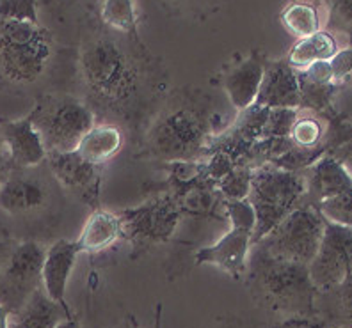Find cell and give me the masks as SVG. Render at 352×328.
<instances>
[{
    "mask_svg": "<svg viewBox=\"0 0 352 328\" xmlns=\"http://www.w3.org/2000/svg\"><path fill=\"white\" fill-rule=\"evenodd\" d=\"M77 73L93 112L129 123L141 117L148 103L159 102L166 89L164 65L141 38L109 29L96 13L80 23Z\"/></svg>",
    "mask_w": 352,
    "mask_h": 328,
    "instance_id": "6da1fadb",
    "label": "cell"
},
{
    "mask_svg": "<svg viewBox=\"0 0 352 328\" xmlns=\"http://www.w3.org/2000/svg\"><path fill=\"white\" fill-rule=\"evenodd\" d=\"M210 99L192 89L175 91L150 123L144 150L164 162H190L208 148Z\"/></svg>",
    "mask_w": 352,
    "mask_h": 328,
    "instance_id": "7a4b0ae2",
    "label": "cell"
},
{
    "mask_svg": "<svg viewBox=\"0 0 352 328\" xmlns=\"http://www.w3.org/2000/svg\"><path fill=\"white\" fill-rule=\"evenodd\" d=\"M248 261V284L254 300L285 318H317L318 290L306 264L276 259L253 245Z\"/></svg>",
    "mask_w": 352,
    "mask_h": 328,
    "instance_id": "3957f363",
    "label": "cell"
},
{
    "mask_svg": "<svg viewBox=\"0 0 352 328\" xmlns=\"http://www.w3.org/2000/svg\"><path fill=\"white\" fill-rule=\"evenodd\" d=\"M54 38L41 23L0 20V77L29 86L43 77L54 57Z\"/></svg>",
    "mask_w": 352,
    "mask_h": 328,
    "instance_id": "277c9868",
    "label": "cell"
},
{
    "mask_svg": "<svg viewBox=\"0 0 352 328\" xmlns=\"http://www.w3.org/2000/svg\"><path fill=\"white\" fill-rule=\"evenodd\" d=\"M305 194L302 171H285L271 163L254 167L248 194V202L256 217L253 245L262 242L279 222H283L297 206H301Z\"/></svg>",
    "mask_w": 352,
    "mask_h": 328,
    "instance_id": "5b68a950",
    "label": "cell"
},
{
    "mask_svg": "<svg viewBox=\"0 0 352 328\" xmlns=\"http://www.w3.org/2000/svg\"><path fill=\"white\" fill-rule=\"evenodd\" d=\"M47 153L75 151L96 124V114L86 102L69 94H50L38 102L30 112Z\"/></svg>",
    "mask_w": 352,
    "mask_h": 328,
    "instance_id": "8992f818",
    "label": "cell"
},
{
    "mask_svg": "<svg viewBox=\"0 0 352 328\" xmlns=\"http://www.w3.org/2000/svg\"><path fill=\"white\" fill-rule=\"evenodd\" d=\"M326 218L314 206L301 204L256 245L276 259L309 266L322 242Z\"/></svg>",
    "mask_w": 352,
    "mask_h": 328,
    "instance_id": "52a82bcc",
    "label": "cell"
},
{
    "mask_svg": "<svg viewBox=\"0 0 352 328\" xmlns=\"http://www.w3.org/2000/svg\"><path fill=\"white\" fill-rule=\"evenodd\" d=\"M226 208L232 218V229L210 247L199 248L194 259L196 264H215L233 279L241 281L248 273L256 217L248 199L228 200Z\"/></svg>",
    "mask_w": 352,
    "mask_h": 328,
    "instance_id": "ba28073f",
    "label": "cell"
},
{
    "mask_svg": "<svg viewBox=\"0 0 352 328\" xmlns=\"http://www.w3.org/2000/svg\"><path fill=\"white\" fill-rule=\"evenodd\" d=\"M47 248L38 242H23L16 245L13 254L0 273V305L11 314L18 312L30 294L41 288V272Z\"/></svg>",
    "mask_w": 352,
    "mask_h": 328,
    "instance_id": "9c48e42d",
    "label": "cell"
},
{
    "mask_svg": "<svg viewBox=\"0 0 352 328\" xmlns=\"http://www.w3.org/2000/svg\"><path fill=\"white\" fill-rule=\"evenodd\" d=\"M118 215L123 231L121 238H126L139 247H150L171 238L180 220V208L171 197L166 196Z\"/></svg>",
    "mask_w": 352,
    "mask_h": 328,
    "instance_id": "30bf717a",
    "label": "cell"
},
{
    "mask_svg": "<svg viewBox=\"0 0 352 328\" xmlns=\"http://www.w3.org/2000/svg\"><path fill=\"white\" fill-rule=\"evenodd\" d=\"M308 268L318 291L342 284L352 273V227L326 220L322 242Z\"/></svg>",
    "mask_w": 352,
    "mask_h": 328,
    "instance_id": "8fae6325",
    "label": "cell"
},
{
    "mask_svg": "<svg viewBox=\"0 0 352 328\" xmlns=\"http://www.w3.org/2000/svg\"><path fill=\"white\" fill-rule=\"evenodd\" d=\"M45 163L57 183L66 192L74 194L78 200L98 209L100 187H102V165L87 162L77 151L47 153Z\"/></svg>",
    "mask_w": 352,
    "mask_h": 328,
    "instance_id": "7c38bea8",
    "label": "cell"
},
{
    "mask_svg": "<svg viewBox=\"0 0 352 328\" xmlns=\"http://www.w3.org/2000/svg\"><path fill=\"white\" fill-rule=\"evenodd\" d=\"M0 151L9 172L34 169L47 160V148L36 130L32 115L18 121H0Z\"/></svg>",
    "mask_w": 352,
    "mask_h": 328,
    "instance_id": "4fadbf2b",
    "label": "cell"
},
{
    "mask_svg": "<svg viewBox=\"0 0 352 328\" xmlns=\"http://www.w3.org/2000/svg\"><path fill=\"white\" fill-rule=\"evenodd\" d=\"M30 171L9 172L0 183V209L11 217L39 213L48 206L50 185Z\"/></svg>",
    "mask_w": 352,
    "mask_h": 328,
    "instance_id": "5bb4252c",
    "label": "cell"
},
{
    "mask_svg": "<svg viewBox=\"0 0 352 328\" xmlns=\"http://www.w3.org/2000/svg\"><path fill=\"white\" fill-rule=\"evenodd\" d=\"M254 105L263 108H301V89L297 71L287 59L265 60L262 86Z\"/></svg>",
    "mask_w": 352,
    "mask_h": 328,
    "instance_id": "9a60e30c",
    "label": "cell"
},
{
    "mask_svg": "<svg viewBox=\"0 0 352 328\" xmlns=\"http://www.w3.org/2000/svg\"><path fill=\"white\" fill-rule=\"evenodd\" d=\"M302 176H305L306 185L302 204L314 206V208L352 187V176L331 154H324L322 158H318L314 165L302 171Z\"/></svg>",
    "mask_w": 352,
    "mask_h": 328,
    "instance_id": "2e32d148",
    "label": "cell"
},
{
    "mask_svg": "<svg viewBox=\"0 0 352 328\" xmlns=\"http://www.w3.org/2000/svg\"><path fill=\"white\" fill-rule=\"evenodd\" d=\"M265 59L258 50H253L245 59L239 60L224 73L223 86L228 98L236 110H248L253 107L262 86Z\"/></svg>",
    "mask_w": 352,
    "mask_h": 328,
    "instance_id": "e0dca14e",
    "label": "cell"
},
{
    "mask_svg": "<svg viewBox=\"0 0 352 328\" xmlns=\"http://www.w3.org/2000/svg\"><path fill=\"white\" fill-rule=\"evenodd\" d=\"M78 254H82L77 242L69 239H57L50 248H47L43 261V272H41V285L45 293L54 302L60 303L69 309L66 303V288L75 268Z\"/></svg>",
    "mask_w": 352,
    "mask_h": 328,
    "instance_id": "ac0fdd59",
    "label": "cell"
},
{
    "mask_svg": "<svg viewBox=\"0 0 352 328\" xmlns=\"http://www.w3.org/2000/svg\"><path fill=\"white\" fill-rule=\"evenodd\" d=\"M299 89H301V102L306 110L329 117L335 114L333 98L342 87L335 82V73L329 62H317L309 68L297 71Z\"/></svg>",
    "mask_w": 352,
    "mask_h": 328,
    "instance_id": "d6986e66",
    "label": "cell"
},
{
    "mask_svg": "<svg viewBox=\"0 0 352 328\" xmlns=\"http://www.w3.org/2000/svg\"><path fill=\"white\" fill-rule=\"evenodd\" d=\"M69 318H74L72 309L54 302L41 285L30 294L22 309L11 316V328H57Z\"/></svg>",
    "mask_w": 352,
    "mask_h": 328,
    "instance_id": "ffe728a7",
    "label": "cell"
},
{
    "mask_svg": "<svg viewBox=\"0 0 352 328\" xmlns=\"http://www.w3.org/2000/svg\"><path fill=\"white\" fill-rule=\"evenodd\" d=\"M121 236H123V231H121L120 215L98 208L89 215V218L82 227L77 245L80 252L98 254V252L112 247Z\"/></svg>",
    "mask_w": 352,
    "mask_h": 328,
    "instance_id": "44dd1931",
    "label": "cell"
},
{
    "mask_svg": "<svg viewBox=\"0 0 352 328\" xmlns=\"http://www.w3.org/2000/svg\"><path fill=\"white\" fill-rule=\"evenodd\" d=\"M125 144L123 130L118 124L102 123L95 124L86 135L82 137L80 144L77 145V153L87 162L95 165H103L112 156H116Z\"/></svg>",
    "mask_w": 352,
    "mask_h": 328,
    "instance_id": "7402d4cb",
    "label": "cell"
},
{
    "mask_svg": "<svg viewBox=\"0 0 352 328\" xmlns=\"http://www.w3.org/2000/svg\"><path fill=\"white\" fill-rule=\"evenodd\" d=\"M342 50L338 45V39L327 32V30H318L314 36L297 39L292 50L288 51L287 62L292 66L296 71L309 68L317 62H329L335 59V56Z\"/></svg>",
    "mask_w": 352,
    "mask_h": 328,
    "instance_id": "603a6c76",
    "label": "cell"
},
{
    "mask_svg": "<svg viewBox=\"0 0 352 328\" xmlns=\"http://www.w3.org/2000/svg\"><path fill=\"white\" fill-rule=\"evenodd\" d=\"M317 316L327 328H352V273L342 284L318 291Z\"/></svg>",
    "mask_w": 352,
    "mask_h": 328,
    "instance_id": "cb8c5ba5",
    "label": "cell"
},
{
    "mask_svg": "<svg viewBox=\"0 0 352 328\" xmlns=\"http://www.w3.org/2000/svg\"><path fill=\"white\" fill-rule=\"evenodd\" d=\"M327 119L317 112L299 108L294 126L290 130V141L299 150H317L326 144Z\"/></svg>",
    "mask_w": 352,
    "mask_h": 328,
    "instance_id": "d4e9b609",
    "label": "cell"
},
{
    "mask_svg": "<svg viewBox=\"0 0 352 328\" xmlns=\"http://www.w3.org/2000/svg\"><path fill=\"white\" fill-rule=\"evenodd\" d=\"M279 20L285 29L297 39L308 38L320 29V13L317 5L305 0H294L279 13Z\"/></svg>",
    "mask_w": 352,
    "mask_h": 328,
    "instance_id": "484cf974",
    "label": "cell"
},
{
    "mask_svg": "<svg viewBox=\"0 0 352 328\" xmlns=\"http://www.w3.org/2000/svg\"><path fill=\"white\" fill-rule=\"evenodd\" d=\"M327 119V154L335 156L352 176V121L335 112Z\"/></svg>",
    "mask_w": 352,
    "mask_h": 328,
    "instance_id": "4316f807",
    "label": "cell"
},
{
    "mask_svg": "<svg viewBox=\"0 0 352 328\" xmlns=\"http://www.w3.org/2000/svg\"><path fill=\"white\" fill-rule=\"evenodd\" d=\"M96 14L100 22L109 29L121 34L139 36L138 11H135L133 0H102Z\"/></svg>",
    "mask_w": 352,
    "mask_h": 328,
    "instance_id": "83f0119b",
    "label": "cell"
},
{
    "mask_svg": "<svg viewBox=\"0 0 352 328\" xmlns=\"http://www.w3.org/2000/svg\"><path fill=\"white\" fill-rule=\"evenodd\" d=\"M230 0H159L169 14L187 18L194 22H205L228 4Z\"/></svg>",
    "mask_w": 352,
    "mask_h": 328,
    "instance_id": "f1b7e54d",
    "label": "cell"
},
{
    "mask_svg": "<svg viewBox=\"0 0 352 328\" xmlns=\"http://www.w3.org/2000/svg\"><path fill=\"white\" fill-rule=\"evenodd\" d=\"M326 8V29L335 36H344L352 47V0H322Z\"/></svg>",
    "mask_w": 352,
    "mask_h": 328,
    "instance_id": "f546056e",
    "label": "cell"
},
{
    "mask_svg": "<svg viewBox=\"0 0 352 328\" xmlns=\"http://www.w3.org/2000/svg\"><path fill=\"white\" fill-rule=\"evenodd\" d=\"M317 209L326 220L340 224V226L352 227V187L345 192L320 202Z\"/></svg>",
    "mask_w": 352,
    "mask_h": 328,
    "instance_id": "4dcf8cb0",
    "label": "cell"
},
{
    "mask_svg": "<svg viewBox=\"0 0 352 328\" xmlns=\"http://www.w3.org/2000/svg\"><path fill=\"white\" fill-rule=\"evenodd\" d=\"M251 172L250 167H233L232 171L219 179V190L224 194L228 200H244L248 199L251 185Z\"/></svg>",
    "mask_w": 352,
    "mask_h": 328,
    "instance_id": "1f68e13d",
    "label": "cell"
},
{
    "mask_svg": "<svg viewBox=\"0 0 352 328\" xmlns=\"http://www.w3.org/2000/svg\"><path fill=\"white\" fill-rule=\"evenodd\" d=\"M0 20L39 23L38 0H0Z\"/></svg>",
    "mask_w": 352,
    "mask_h": 328,
    "instance_id": "d6a6232c",
    "label": "cell"
},
{
    "mask_svg": "<svg viewBox=\"0 0 352 328\" xmlns=\"http://www.w3.org/2000/svg\"><path fill=\"white\" fill-rule=\"evenodd\" d=\"M331 68L335 73V82L342 89L352 87V47H345L331 60Z\"/></svg>",
    "mask_w": 352,
    "mask_h": 328,
    "instance_id": "836d02e7",
    "label": "cell"
},
{
    "mask_svg": "<svg viewBox=\"0 0 352 328\" xmlns=\"http://www.w3.org/2000/svg\"><path fill=\"white\" fill-rule=\"evenodd\" d=\"M272 328H327L320 318H285Z\"/></svg>",
    "mask_w": 352,
    "mask_h": 328,
    "instance_id": "e575fe53",
    "label": "cell"
},
{
    "mask_svg": "<svg viewBox=\"0 0 352 328\" xmlns=\"http://www.w3.org/2000/svg\"><path fill=\"white\" fill-rule=\"evenodd\" d=\"M11 311L6 305H0V328H11Z\"/></svg>",
    "mask_w": 352,
    "mask_h": 328,
    "instance_id": "d590c367",
    "label": "cell"
},
{
    "mask_svg": "<svg viewBox=\"0 0 352 328\" xmlns=\"http://www.w3.org/2000/svg\"><path fill=\"white\" fill-rule=\"evenodd\" d=\"M50 2L59 5L60 9H66V8H72V5L75 4H82V2H89V0H50Z\"/></svg>",
    "mask_w": 352,
    "mask_h": 328,
    "instance_id": "8d00e7d4",
    "label": "cell"
},
{
    "mask_svg": "<svg viewBox=\"0 0 352 328\" xmlns=\"http://www.w3.org/2000/svg\"><path fill=\"white\" fill-rule=\"evenodd\" d=\"M57 328H80V323L75 320V316H74V318H69V320L63 321V323H60Z\"/></svg>",
    "mask_w": 352,
    "mask_h": 328,
    "instance_id": "74e56055",
    "label": "cell"
}]
</instances>
